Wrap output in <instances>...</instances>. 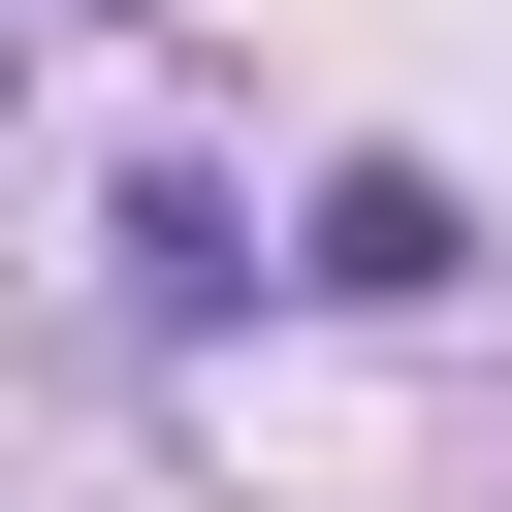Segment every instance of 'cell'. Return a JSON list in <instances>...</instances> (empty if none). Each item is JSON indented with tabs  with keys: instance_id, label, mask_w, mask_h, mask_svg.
<instances>
[{
	"instance_id": "7a4b0ae2",
	"label": "cell",
	"mask_w": 512,
	"mask_h": 512,
	"mask_svg": "<svg viewBox=\"0 0 512 512\" xmlns=\"http://www.w3.org/2000/svg\"><path fill=\"white\" fill-rule=\"evenodd\" d=\"M224 288H256V192L160 160V192H128V320H224Z\"/></svg>"
},
{
	"instance_id": "6da1fadb",
	"label": "cell",
	"mask_w": 512,
	"mask_h": 512,
	"mask_svg": "<svg viewBox=\"0 0 512 512\" xmlns=\"http://www.w3.org/2000/svg\"><path fill=\"white\" fill-rule=\"evenodd\" d=\"M288 288H352V320H448V288H480V192H448V160H320V192H288Z\"/></svg>"
}]
</instances>
